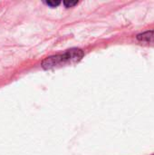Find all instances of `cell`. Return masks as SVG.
<instances>
[{
    "mask_svg": "<svg viewBox=\"0 0 154 155\" xmlns=\"http://www.w3.org/2000/svg\"><path fill=\"white\" fill-rule=\"evenodd\" d=\"M84 56V52L78 48H72L62 54L50 56L43 61L42 66L44 69H52L68 64L78 63Z\"/></svg>",
    "mask_w": 154,
    "mask_h": 155,
    "instance_id": "cell-1",
    "label": "cell"
},
{
    "mask_svg": "<svg viewBox=\"0 0 154 155\" xmlns=\"http://www.w3.org/2000/svg\"><path fill=\"white\" fill-rule=\"evenodd\" d=\"M137 39H138V41H140L142 43L154 45V30L139 34L137 35Z\"/></svg>",
    "mask_w": 154,
    "mask_h": 155,
    "instance_id": "cell-2",
    "label": "cell"
},
{
    "mask_svg": "<svg viewBox=\"0 0 154 155\" xmlns=\"http://www.w3.org/2000/svg\"><path fill=\"white\" fill-rule=\"evenodd\" d=\"M45 4L48 5H50V6L54 7V6H57V5L60 4V2H59V1H57V2H55V1H46Z\"/></svg>",
    "mask_w": 154,
    "mask_h": 155,
    "instance_id": "cell-3",
    "label": "cell"
},
{
    "mask_svg": "<svg viewBox=\"0 0 154 155\" xmlns=\"http://www.w3.org/2000/svg\"><path fill=\"white\" fill-rule=\"evenodd\" d=\"M77 1H74V2H67V1H65V2H64V5L66 6V7H71V6H74V5H77Z\"/></svg>",
    "mask_w": 154,
    "mask_h": 155,
    "instance_id": "cell-4",
    "label": "cell"
}]
</instances>
